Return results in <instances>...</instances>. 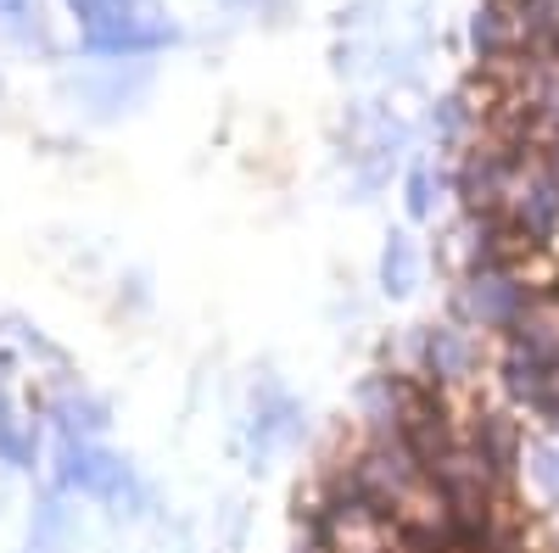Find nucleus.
Returning <instances> with one entry per match:
<instances>
[{
  "label": "nucleus",
  "mask_w": 559,
  "mask_h": 553,
  "mask_svg": "<svg viewBox=\"0 0 559 553\" xmlns=\"http://www.w3.org/2000/svg\"><path fill=\"white\" fill-rule=\"evenodd\" d=\"M521 425L437 363L376 375L297 492V553H532Z\"/></svg>",
  "instance_id": "1"
}]
</instances>
